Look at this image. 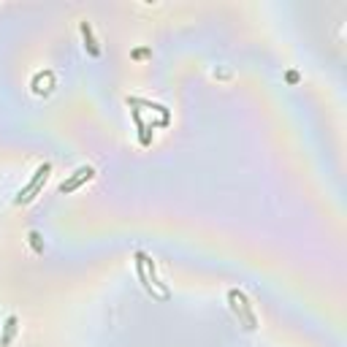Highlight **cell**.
<instances>
[{
    "label": "cell",
    "mask_w": 347,
    "mask_h": 347,
    "mask_svg": "<svg viewBox=\"0 0 347 347\" xmlns=\"http://www.w3.org/2000/svg\"><path fill=\"white\" fill-rule=\"evenodd\" d=\"M30 239H33V247H36V252H41V250H44V247H41V241H38V239H41V236H38L36 231L30 233Z\"/></svg>",
    "instance_id": "cell-5"
},
{
    "label": "cell",
    "mask_w": 347,
    "mask_h": 347,
    "mask_svg": "<svg viewBox=\"0 0 347 347\" xmlns=\"http://www.w3.org/2000/svg\"><path fill=\"white\" fill-rule=\"evenodd\" d=\"M92 177H95V168H92V165H82L79 171H74V177H71L68 182L60 185V193H74L79 185L87 182V179H92Z\"/></svg>",
    "instance_id": "cell-2"
},
{
    "label": "cell",
    "mask_w": 347,
    "mask_h": 347,
    "mask_svg": "<svg viewBox=\"0 0 347 347\" xmlns=\"http://www.w3.org/2000/svg\"><path fill=\"white\" fill-rule=\"evenodd\" d=\"M14 328H17V318H9V323H6V336H3V344H9V342H11Z\"/></svg>",
    "instance_id": "cell-4"
},
{
    "label": "cell",
    "mask_w": 347,
    "mask_h": 347,
    "mask_svg": "<svg viewBox=\"0 0 347 347\" xmlns=\"http://www.w3.org/2000/svg\"><path fill=\"white\" fill-rule=\"evenodd\" d=\"M82 36H84V41H87V52H90L92 57H98L100 49H98V44L92 41V27H90V22H82Z\"/></svg>",
    "instance_id": "cell-3"
},
{
    "label": "cell",
    "mask_w": 347,
    "mask_h": 347,
    "mask_svg": "<svg viewBox=\"0 0 347 347\" xmlns=\"http://www.w3.org/2000/svg\"><path fill=\"white\" fill-rule=\"evenodd\" d=\"M49 171H52V165H49V163H44L41 168L36 171V177L27 182V187H25V190H19V195H17V198H14V203H27L30 198H33V195H36L38 190H41V182H44L46 177H49Z\"/></svg>",
    "instance_id": "cell-1"
}]
</instances>
